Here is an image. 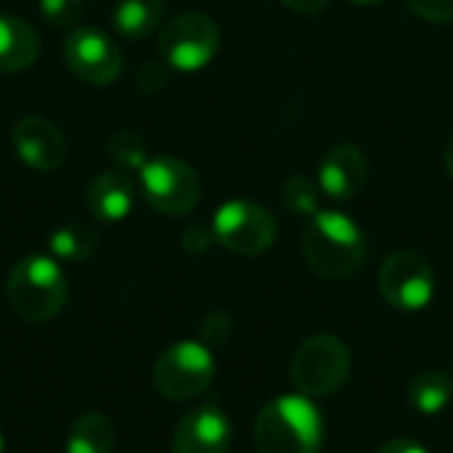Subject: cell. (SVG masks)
Segmentation results:
<instances>
[{"mask_svg":"<svg viewBox=\"0 0 453 453\" xmlns=\"http://www.w3.org/2000/svg\"><path fill=\"white\" fill-rule=\"evenodd\" d=\"M366 239L353 218L337 210H319L303 231V255L324 279H348L366 260Z\"/></svg>","mask_w":453,"mask_h":453,"instance_id":"obj_1","label":"cell"},{"mask_svg":"<svg viewBox=\"0 0 453 453\" xmlns=\"http://www.w3.org/2000/svg\"><path fill=\"white\" fill-rule=\"evenodd\" d=\"M255 443L260 453H321V414L305 395L273 398L257 414Z\"/></svg>","mask_w":453,"mask_h":453,"instance_id":"obj_2","label":"cell"},{"mask_svg":"<svg viewBox=\"0 0 453 453\" xmlns=\"http://www.w3.org/2000/svg\"><path fill=\"white\" fill-rule=\"evenodd\" d=\"M5 295L24 321H48L66 303V276L53 257L27 255L13 265Z\"/></svg>","mask_w":453,"mask_h":453,"instance_id":"obj_3","label":"cell"},{"mask_svg":"<svg viewBox=\"0 0 453 453\" xmlns=\"http://www.w3.org/2000/svg\"><path fill=\"white\" fill-rule=\"evenodd\" d=\"M350 348L332 337V334H316L305 340L295 356H292V385L305 398H321L334 395L350 377Z\"/></svg>","mask_w":453,"mask_h":453,"instance_id":"obj_4","label":"cell"},{"mask_svg":"<svg viewBox=\"0 0 453 453\" xmlns=\"http://www.w3.org/2000/svg\"><path fill=\"white\" fill-rule=\"evenodd\" d=\"M157 48L167 66L178 72H199L220 50V29L207 13L186 11L162 27Z\"/></svg>","mask_w":453,"mask_h":453,"instance_id":"obj_5","label":"cell"},{"mask_svg":"<svg viewBox=\"0 0 453 453\" xmlns=\"http://www.w3.org/2000/svg\"><path fill=\"white\" fill-rule=\"evenodd\" d=\"M215 380V358L207 345L183 340L170 345L154 364V388L170 401L202 395Z\"/></svg>","mask_w":453,"mask_h":453,"instance_id":"obj_6","label":"cell"},{"mask_svg":"<svg viewBox=\"0 0 453 453\" xmlns=\"http://www.w3.org/2000/svg\"><path fill=\"white\" fill-rule=\"evenodd\" d=\"M143 199L165 215H186L196 207L202 196V183L196 170L178 157H154L141 170Z\"/></svg>","mask_w":453,"mask_h":453,"instance_id":"obj_7","label":"cell"},{"mask_svg":"<svg viewBox=\"0 0 453 453\" xmlns=\"http://www.w3.org/2000/svg\"><path fill=\"white\" fill-rule=\"evenodd\" d=\"M212 234L228 252L255 257L271 250L276 242V220L265 207L250 199H234L218 207L212 218Z\"/></svg>","mask_w":453,"mask_h":453,"instance_id":"obj_8","label":"cell"},{"mask_svg":"<svg viewBox=\"0 0 453 453\" xmlns=\"http://www.w3.org/2000/svg\"><path fill=\"white\" fill-rule=\"evenodd\" d=\"M380 292L393 308L417 313L425 311L435 297V273L422 255L401 250L382 263Z\"/></svg>","mask_w":453,"mask_h":453,"instance_id":"obj_9","label":"cell"},{"mask_svg":"<svg viewBox=\"0 0 453 453\" xmlns=\"http://www.w3.org/2000/svg\"><path fill=\"white\" fill-rule=\"evenodd\" d=\"M64 61L72 74L88 85H111L122 72L119 45L96 27H77L64 40Z\"/></svg>","mask_w":453,"mask_h":453,"instance_id":"obj_10","label":"cell"},{"mask_svg":"<svg viewBox=\"0 0 453 453\" xmlns=\"http://www.w3.org/2000/svg\"><path fill=\"white\" fill-rule=\"evenodd\" d=\"M13 149L35 173H56L66 159L64 133L45 117L29 114L13 127Z\"/></svg>","mask_w":453,"mask_h":453,"instance_id":"obj_11","label":"cell"},{"mask_svg":"<svg viewBox=\"0 0 453 453\" xmlns=\"http://www.w3.org/2000/svg\"><path fill=\"white\" fill-rule=\"evenodd\" d=\"M231 446V422L218 406L188 411L173 435V453H226Z\"/></svg>","mask_w":453,"mask_h":453,"instance_id":"obj_12","label":"cell"},{"mask_svg":"<svg viewBox=\"0 0 453 453\" xmlns=\"http://www.w3.org/2000/svg\"><path fill=\"white\" fill-rule=\"evenodd\" d=\"M369 180V159L356 143H337L321 162L319 186L332 199H353Z\"/></svg>","mask_w":453,"mask_h":453,"instance_id":"obj_13","label":"cell"},{"mask_svg":"<svg viewBox=\"0 0 453 453\" xmlns=\"http://www.w3.org/2000/svg\"><path fill=\"white\" fill-rule=\"evenodd\" d=\"M135 199V183L125 170H104L93 178L85 194L88 212L96 220L117 223L130 215Z\"/></svg>","mask_w":453,"mask_h":453,"instance_id":"obj_14","label":"cell"},{"mask_svg":"<svg viewBox=\"0 0 453 453\" xmlns=\"http://www.w3.org/2000/svg\"><path fill=\"white\" fill-rule=\"evenodd\" d=\"M40 56L37 32L16 16H0V72H21Z\"/></svg>","mask_w":453,"mask_h":453,"instance_id":"obj_15","label":"cell"},{"mask_svg":"<svg viewBox=\"0 0 453 453\" xmlns=\"http://www.w3.org/2000/svg\"><path fill=\"white\" fill-rule=\"evenodd\" d=\"M409 403L425 417L443 414L453 403V380L441 369L419 372L409 382Z\"/></svg>","mask_w":453,"mask_h":453,"instance_id":"obj_16","label":"cell"},{"mask_svg":"<svg viewBox=\"0 0 453 453\" xmlns=\"http://www.w3.org/2000/svg\"><path fill=\"white\" fill-rule=\"evenodd\" d=\"M162 13V0H119L114 8V29L127 40H143L159 27Z\"/></svg>","mask_w":453,"mask_h":453,"instance_id":"obj_17","label":"cell"},{"mask_svg":"<svg viewBox=\"0 0 453 453\" xmlns=\"http://www.w3.org/2000/svg\"><path fill=\"white\" fill-rule=\"evenodd\" d=\"M114 427L104 414H82L66 435V453H111Z\"/></svg>","mask_w":453,"mask_h":453,"instance_id":"obj_18","label":"cell"},{"mask_svg":"<svg viewBox=\"0 0 453 453\" xmlns=\"http://www.w3.org/2000/svg\"><path fill=\"white\" fill-rule=\"evenodd\" d=\"M96 234L85 226H64L50 234L48 250L53 257L66 260V263H80L88 260L96 252Z\"/></svg>","mask_w":453,"mask_h":453,"instance_id":"obj_19","label":"cell"},{"mask_svg":"<svg viewBox=\"0 0 453 453\" xmlns=\"http://www.w3.org/2000/svg\"><path fill=\"white\" fill-rule=\"evenodd\" d=\"M281 202L292 215L313 218L321 210V186L305 175H292L281 186Z\"/></svg>","mask_w":453,"mask_h":453,"instance_id":"obj_20","label":"cell"},{"mask_svg":"<svg viewBox=\"0 0 453 453\" xmlns=\"http://www.w3.org/2000/svg\"><path fill=\"white\" fill-rule=\"evenodd\" d=\"M106 154L125 170H141L149 162V146L141 135L119 130L106 141Z\"/></svg>","mask_w":453,"mask_h":453,"instance_id":"obj_21","label":"cell"},{"mask_svg":"<svg viewBox=\"0 0 453 453\" xmlns=\"http://www.w3.org/2000/svg\"><path fill=\"white\" fill-rule=\"evenodd\" d=\"M37 8L50 27H74L85 13L82 0H37Z\"/></svg>","mask_w":453,"mask_h":453,"instance_id":"obj_22","label":"cell"},{"mask_svg":"<svg viewBox=\"0 0 453 453\" xmlns=\"http://www.w3.org/2000/svg\"><path fill=\"white\" fill-rule=\"evenodd\" d=\"M409 8L433 24H449L453 21V0H406Z\"/></svg>","mask_w":453,"mask_h":453,"instance_id":"obj_23","label":"cell"},{"mask_svg":"<svg viewBox=\"0 0 453 453\" xmlns=\"http://www.w3.org/2000/svg\"><path fill=\"white\" fill-rule=\"evenodd\" d=\"M138 85L146 93H157L167 85V69L159 61H146L138 72Z\"/></svg>","mask_w":453,"mask_h":453,"instance_id":"obj_24","label":"cell"},{"mask_svg":"<svg viewBox=\"0 0 453 453\" xmlns=\"http://www.w3.org/2000/svg\"><path fill=\"white\" fill-rule=\"evenodd\" d=\"M228 329H231L228 319H226L223 313H212V316H207V319H204L202 337H204L210 345H220V342L228 337Z\"/></svg>","mask_w":453,"mask_h":453,"instance_id":"obj_25","label":"cell"},{"mask_svg":"<svg viewBox=\"0 0 453 453\" xmlns=\"http://www.w3.org/2000/svg\"><path fill=\"white\" fill-rule=\"evenodd\" d=\"M212 239H215V234H212V228H204V226H191V228H186V234H183V247L188 250V252H204L210 244H212Z\"/></svg>","mask_w":453,"mask_h":453,"instance_id":"obj_26","label":"cell"},{"mask_svg":"<svg viewBox=\"0 0 453 453\" xmlns=\"http://www.w3.org/2000/svg\"><path fill=\"white\" fill-rule=\"evenodd\" d=\"M377 453H430L419 441H414V438H395V441H390V443H385L382 449Z\"/></svg>","mask_w":453,"mask_h":453,"instance_id":"obj_27","label":"cell"},{"mask_svg":"<svg viewBox=\"0 0 453 453\" xmlns=\"http://www.w3.org/2000/svg\"><path fill=\"white\" fill-rule=\"evenodd\" d=\"M295 13H321L332 0H281Z\"/></svg>","mask_w":453,"mask_h":453,"instance_id":"obj_28","label":"cell"},{"mask_svg":"<svg viewBox=\"0 0 453 453\" xmlns=\"http://www.w3.org/2000/svg\"><path fill=\"white\" fill-rule=\"evenodd\" d=\"M446 170L453 175V133L451 138H449V143H446Z\"/></svg>","mask_w":453,"mask_h":453,"instance_id":"obj_29","label":"cell"},{"mask_svg":"<svg viewBox=\"0 0 453 453\" xmlns=\"http://www.w3.org/2000/svg\"><path fill=\"white\" fill-rule=\"evenodd\" d=\"M353 3H358V5H377V3H382V0H353Z\"/></svg>","mask_w":453,"mask_h":453,"instance_id":"obj_30","label":"cell"},{"mask_svg":"<svg viewBox=\"0 0 453 453\" xmlns=\"http://www.w3.org/2000/svg\"><path fill=\"white\" fill-rule=\"evenodd\" d=\"M0 453H3V435H0Z\"/></svg>","mask_w":453,"mask_h":453,"instance_id":"obj_31","label":"cell"}]
</instances>
